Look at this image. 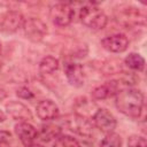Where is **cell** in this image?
<instances>
[{"label": "cell", "instance_id": "14", "mask_svg": "<svg viewBox=\"0 0 147 147\" xmlns=\"http://www.w3.org/2000/svg\"><path fill=\"white\" fill-rule=\"evenodd\" d=\"M59 68V60L54 56H45L39 62V72L42 75H51Z\"/></svg>", "mask_w": 147, "mask_h": 147}, {"label": "cell", "instance_id": "20", "mask_svg": "<svg viewBox=\"0 0 147 147\" xmlns=\"http://www.w3.org/2000/svg\"><path fill=\"white\" fill-rule=\"evenodd\" d=\"M11 134L8 131L0 130V145H10Z\"/></svg>", "mask_w": 147, "mask_h": 147}, {"label": "cell", "instance_id": "19", "mask_svg": "<svg viewBox=\"0 0 147 147\" xmlns=\"http://www.w3.org/2000/svg\"><path fill=\"white\" fill-rule=\"evenodd\" d=\"M127 147H147L146 138L138 134H132L127 139Z\"/></svg>", "mask_w": 147, "mask_h": 147}, {"label": "cell", "instance_id": "17", "mask_svg": "<svg viewBox=\"0 0 147 147\" xmlns=\"http://www.w3.org/2000/svg\"><path fill=\"white\" fill-rule=\"evenodd\" d=\"M61 133V129L57 125L53 124H47L41 127L40 131V139L42 141H49L53 138H57Z\"/></svg>", "mask_w": 147, "mask_h": 147}, {"label": "cell", "instance_id": "22", "mask_svg": "<svg viewBox=\"0 0 147 147\" xmlns=\"http://www.w3.org/2000/svg\"><path fill=\"white\" fill-rule=\"evenodd\" d=\"M7 96V92L2 88V87H0V100H2V99H5Z\"/></svg>", "mask_w": 147, "mask_h": 147}, {"label": "cell", "instance_id": "26", "mask_svg": "<svg viewBox=\"0 0 147 147\" xmlns=\"http://www.w3.org/2000/svg\"><path fill=\"white\" fill-rule=\"evenodd\" d=\"M0 52H1V42H0Z\"/></svg>", "mask_w": 147, "mask_h": 147}, {"label": "cell", "instance_id": "21", "mask_svg": "<svg viewBox=\"0 0 147 147\" xmlns=\"http://www.w3.org/2000/svg\"><path fill=\"white\" fill-rule=\"evenodd\" d=\"M17 95L20 98H22V99H31V98H33V93L29 88H26V87L18 88L17 90Z\"/></svg>", "mask_w": 147, "mask_h": 147}, {"label": "cell", "instance_id": "15", "mask_svg": "<svg viewBox=\"0 0 147 147\" xmlns=\"http://www.w3.org/2000/svg\"><path fill=\"white\" fill-rule=\"evenodd\" d=\"M124 63L127 68L136 71H142L145 68V59L138 53H130L125 57Z\"/></svg>", "mask_w": 147, "mask_h": 147}, {"label": "cell", "instance_id": "4", "mask_svg": "<svg viewBox=\"0 0 147 147\" xmlns=\"http://www.w3.org/2000/svg\"><path fill=\"white\" fill-rule=\"evenodd\" d=\"M64 125L72 132L84 136V137H88L92 134L94 125L92 123V121H90L88 118H86L83 115H78V114H74V115H69L65 117L64 121Z\"/></svg>", "mask_w": 147, "mask_h": 147}, {"label": "cell", "instance_id": "25", "mask_svg": "<svg viewBox=\"0 0 147 147\" xmlns=\"http://www.w3.org/2000/svg\"><path fill=\"white\" fill-rule=\"evenodd\" d=\"M0 147H10V145H0Z\"/></svg>", "mask_w": 147, "mask_h": 147}, {"label": "cell", "instance_id": "5", "mask_svg": "<svg viewBox=\"0 0 147 147\" xmlns=\"http://www.w3.org/2000/svg\"><path fill=\"white\" fill-rule=\"evenodd\" d=\"M92 123L96 129H99L103 133L114 132L117 125L115 116L105 108H100L94 113L92 117Z\"/></svg>", "mask_w": 147, "mask_h": 147}, {"label": "cell", "instance_id": "7", "mask_svg": "<svg viewBox=\"0 0 147 147\" xmlns=\"http://www.w3.org/2000/svg\"><path fill=\"white\" fill-rule=\"evenodd\" d=\"M102 47L111 53H122L129 47V39L123 33H116L108 36L101 40Z\"/></svg>", "mask_w": 147, "mask_h": 147}, {"label": "cell", "instance_id": "1", "mask_svg": "<svg viewBox=\"0 0 147 147\" xmlns=\"http://www.w3.org/2000/svg\"><path fill=\"white\" fill-rule=\"evenodd\" d=\"M144 94L141 91L126 87L115 95L116 108L125 116L131 118H138L144 109Z\"/></svg>", "mask_w": 147, "mask_h": 147}, {"label": "cell", "instance_id": "6", "mask_svg": "<svg viewBox=\"0 0 147 147\" xmlns=\"http://www.w3.org/2000/svg\"><path fill=\"white\" fill-rule=\"evenodd\" d=\"M25 36L32 41H40L47 33V25L39 18L31 17L23 24Z\"/></svg>", "mask_w": 147, "mask_h": 147}, {"label": "cell", "instance_id": "12", "mask_svg": "<svg viewBox=\"0 0 147 147\" xmlns=\"http://www.w3.org/2000/svg\"><path fill=\"white\" fill-rule=\"evenodd\" d=\"M6 110L8 115L14 119L21 122H28L29 119H32V114L30 109L20 101H9L6 105Z\"/></svg>", "mask_w": 147, "mask_h": 147}, {"label": "cell", "instance_id": "10", "mask_svg": "<svg viewBox=\"0 0 147 147\" xmlns=\"http://www.w3.org/2000/svg\"><path fill=\"white\" fill-rule=\"evenodd\" d=\"M64 74L68 79V82L76 86L80 87L85 83V74L83 70V67L79 63L76 62H67L64 64Z\"/></svg>", "mask_w": 147, "mask_h": 147}, {"label": "cell", "instance_id": "8", "mask_svg": "<svg viewBox=\"0 0 147 147\" xmlns=\"http://www.w3.org/2000/svg\"><path fill=\"white\" fill-rule=\"evenodd\" d=\"M24 22L25 20L20 11L9 10L2 15L0 20V26H1V30L6 32H15L20 28H23Z\"/></svg>", "mask_w": 147, "mask_h": 147}, {"label": "cell", "instance_id": "2", "mask_svg": "<svg viewBox=\"0 0 147 147\" xmlns=\"http://www.w3.org/2000/svg\"><path fill=\"white\" fill-rule=\"evenodd\" d=\"M79 18L82 23L91 30H101L107 24V16L95 3H87L80 8Z\"/></svg>", "mask_w": 147, "mask_h": 147}, {"label": "cell", "instance_id": "3", "mask_svg": "<svg viewBox=\"0 0 147 147\" xmlns=\"http://www.w3.org/2000/svg\"><path fill=\"white\" fill-rule=\"evenodd\" d=\"M75 11L72 7L67 2H57L51 7L49 17L55 25L67 26L72 22Z\"/></svg>", "mask_w": 147, "mask_h": 147}, {"label": "cell", "instance_id": "9", "mask_svg": "<svg viewBox=\"0 0 147 147\" xmlns=\"http://www.w3.org/2000/svg\"><path fill=\"white\" fill-rule=\"evenodd\" d=\"M15 133L25 147L32 145L38 138L37 129L29 122H18L15 125Z\"/></svg>", "mask_w": 147, "mask_h": 147}, {"label": "cell", "instance_id": "24", "mask_svg": "<svg viewBox=\"0 0 147 147\" xmlns=\"http://www.w3.org/2000/svg\"><path fill=\"white\" fill-rule=\"evenodd\" d=\"M26 147H42V146H40V145H36V144H32V145L26 146Z\"/></svg>", "mask_w": 147, "mask_h": 147}, {"label": "cell", "instance_id": "23", "mask_svg": "<svg viewBox=\"0 0 147 147\" xmlns=\"http://www.w3.org/2000/svg\"><path fill=\"white\" fill-rule=\"evenodd\" d=\"M5 119H6V115H5V113L0 109V123H1V122H3Z\"/></svg>", "mask_w": 147, "mask_h": 147}, {"label": "cell", "instance_id": "13", "mask_svg": "<svg viewBox=\"0 0 147 147\" xmlns=\"http://www.w3.org/2000/svg\"><path fill=\"white\" fill-rule=\"evenodd\" d=\"M118 21L125 25L131 24H144L145 23V15L137 8H125L121 11Z\"/></svg>", "mask_w": 147, "mask_h": 147}, {"label": "cell", "instance_id": "16", "mask_svg": "<svg viewBox=\"0 0 147 147\" xmlns=\"http://www.w3.org/2000/svg\"><path fill=\"white\" fill-rule=\"evenodd\" d=\"M96 147H122V138L115 132L106 133V136L99 141Z\"/></svg>", "mask_w": 147, "mask_h": 147}, {"label": "cell", "instance_id": "18", "mask_svg": "<svg viewBox=\"0 0 147 147\" xmlns=\"http://www.w3.org/2000/svg\"><path fill=\"white\" fill-rule=\"evenodd\" d=\"M53 147H80L77 139L70 136H59Z\"/></svg>", "mask_w": 147, "mask_h": 147}, {"label": "cell", "instance_id": "11", "mask_svg": "<svg viewBox=\"0 0 147 147\" xmlns=\"http://www.w3.org/2000/svg\"><path fill=\"white\" fill-rule=\"evenodd\" d=\"M37 116L41 121H52L59 117L60 109L57 105L52 100H42L36 107Z\"/></svg>", "mask_w": 147, "mask_h": 147}]
</instances>
